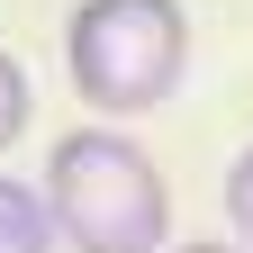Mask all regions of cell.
I'll return each mask as SVG.
<instances>
[{"mask_svg": "<svg viewBox=\"0 0 253 253\" xmlns=\"http://www.w3.org/2000/svg\"><path fill=\"white\" fill-rule=\"evenodd\" d=\"M37 199L54 217V244H73V253H163L172 244L163 172H154V154L136 136H118V126L54 136Z\"/></svg>", "mask_w": 253, "mask_h": 253, "instance_id": "6da1fadb", "label": "cell"}, {"mask_svg": "<svg viewBox=\"0 0 253 253\" xmlns=\"http://www.w3.org/2000/svg\"><path fill=\"white\" fill-rule=\"evenodd\" d=\"M63 73L100 118L163 109L190 73V18L181 0H73L63 18Z\"/></svg>", "mask_w": 253, "mask_h": 253, "instance_id": "7a4b0ae2", "label": "cell"}, {"mask_svg": "<svg viewBox=\"0 0 253 253\" xmlns=\"http://www.w3.org/2000/svg\"><path fill=\"white\" fill-rule=\"evenodd\" d=\"M0 253H54V217L37 181H9V172H0Z\"/></svg>", "mask_w": 253, "mask_h": 253, "instance_id": "3957f363", "label": "cell"}, {"mask_svg": "<svg viewBox=\"0 0 253 253\" xmlns=\"http://www.w3.org/2000/svg\"><path fill=\"white\" fill-rule=\"evenodd\" d=\"M27 118H37V90H27V73H18V54L0 45V154H9V145L27 136Z\"/></svg>", "mask_w": 253, "mask_h": 253, "instance_id": "277c9868", "label": "cell"}, {"mask_svg": "<svg viewBox=\"0 0 253 253\" xmlns=\"http://www.w3.org/2000/svg\"><path fill=\"white\" fill-rule=\"evenodd\" d=\"M226 226H235V244L253 253V145L226 163Z\"/></svg>", "mask_w": 253, "mask_h": 253, "instance_id": "5b68a950", "label": "cell"}, {"mask_svg": "<svg viewBox=\"0 0 253 253\" xmlns=\"http://www.w3.org/2000/svg\"><path fill=\"white\" fill-rule=\"evenodd\" d=\"M163 253H244V244H163Z\"/></svg>", "mask_w": 253, "mask_h": 253, "instance_id": "8992f818", "label": "cell"}]
</instances>
